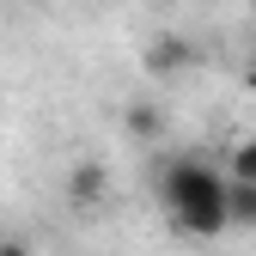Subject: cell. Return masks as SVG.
Here are the masks:
<instances>
[{"label": "cell", "mask_w": 256, "mask_h": 256, "mask_svg": "<svg viewBox=\"0 0 256 256\" xmlns=\"http://www.w3.org/2000/svg\"><path fill=\"white\" fill-rule=\"evenodd\" d=\"M158 189H165V214H171L177 232H189V238L232 232V220H226V165H208L202 152H183V158L165 165Z\"/></svg>", "instance_id": "cell-1"}, {"label": "cell", "mask_w": 256, "mask_h": 256, "mask_svg": "<svg viewBox=\"0 0 256 256\" xmlns=\"http://www.w3.org/2000/svg\"><path fill=\"white\" fill-rule=\"evenodd\" d=\"M226 220L232 232H256V177H226Z\"/></svg>", "instance_id": "cell-2"}, {"label": "cell", "mask_w": 256, "mask_h": 256, "mask_svg": "<svg viewBox=\"0 0 256 256\" xmlns=\"http://www.w3.org/2000/svg\"><path fill=\"white\" fill-rule=\"evenodd\" d=\"M104 189H110V177H104V165H92V158L68 171V202H74V208H98Z\"/></svg>", "instance_id": "cell-3"}, {"label": "cell", "mask_w": 256, "mask_h": 256, "mask_svg": "<svg viewBox=\"0 0 256 256\" xmlns=\"http://www.w3.org/2000/svg\"><path fill=\"white\" fill-rule=\"evenodd\" d=\"M122 122H128V134H134V140H158V134H165V110L146 104V98L128 104V110H122Z\"/></svg>", "instance_id": "cell-4"}, {"label": "cell", "mask_w": 256, "mask_h": 256, "mask_svg": "<svg viewBox=\"0 0 256 256\" xmlns=\"http://www.w3.org/2000/svg\"><path fill=\"white\" fill-rule=\"evenodd\" d=\"M146 68H152V74H171V68H189V43H177V37H158V43L146 49Z\"/></svg>", "instance_id": "cell-5"}, {"label": "cell", "mask_w": 256, "mask_h": 256, "mask_svg": "<svg viewBox=\"0 0 256 256\" xmlns=\"http://www.w3.org/2000/svg\"><path fill=\"white\" fill-rule=\"evenodd\" d=\"M226 177H256V140H238L226 152Z\"/></svg>", "instance_id": "cell-6"}, {"label": "cell", "mask_w": 256, "mask_h": 256, "mask_svg": "<svg viewBox=\"0 0 256 256\" xmlns=\"http://www.w3.org/2000/svg\"><path fill=\"white\" fill-rule=\"evenodd\" d=\"M0 256H30V244H18V238H6V244H0Z\"/></svg>", "instance_id": "cell-7"}, {"label": "cell", "mask_w": 256, "mask_h": 256, "mask_svg": "<svg viewBox=\"0 0 256 256\" xmlns=\"http://www.w3.org/2000/svg\"><path fill=\"white\" fill-rule=\"evenodd\" d=\"M250 98H256V68H250Z\"/></svg>", "instance_id": "cell-8"}]
</instances>
